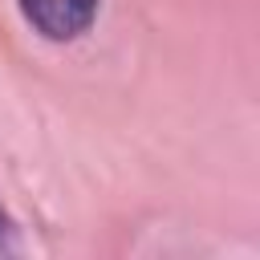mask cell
<instances>
[{"label": "cell", "mask_w": 260, "mask_h": 260, "mask_svg": "<svg viewBox=\"0 0 260 260\" xmlns=\"http://www.w3.org/2000/svg\"><path fill=\"white\" fill-rule=\"evenodd\" d=\"M98 4L102 0H20V12L45 41H73L93 24Z\"/></svg>", "instance_id": "6da1fadb"}]
</instances>
